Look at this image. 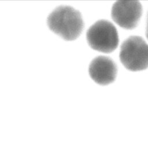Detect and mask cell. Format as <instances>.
<instances>
[{
  "label": "cell",
  "mask_w": 148,
  "mask_h": 142,
  "mask_svg": "<svg viewBox=\"0 0 148 142\" xmlns=\"http://www.w3.org/2000/svg\"><path fill=\"white\" fill-rule=\"evenodd\" d=\"M47 24L51 31L66 41L76 39L84 26L80 13L67 5L56 8L47 16Z\"/></svg>",
  "instance_id": "obj_1"
},
{
  "label": "cell",
  "mask_w": 148,
  "mask_h": 142,
  "mask_svg": "<svg viewBox=\"0 0 148 142\" xmlns=\"http://www.w3.org/2000/svg\"><path fill=\"white\" fill-rule=\"evenodd\" d=\"M119 58L130 71L145 70L148 68V44L140 37L131 36L121 44Z\"/></svg>",
  "instance_id": "obj_2"
},
{
  "label": "cell",
  "mask_w": 148,
  "mask_h": 142,
  "mask_svg": "<svg viewBox=\"0 0 148 142\" xmlns=\"http://www.w3.org/2000/svg\"><path fill=\"white\" fill-rule=\"evenodd\" d=\"M86 39L91 48L105 53L113 52L119 44L116 28L106 20H99L94 23L87 31Z\"/></svg>",
  "instance_id": "obj_3"
},
{
  "label": "cell",
  "mask_w": 148,
  "mask_h": 142,
  "mask_svg": "<svg viewBox=\"0 0 148 142\" xmlns=\"http://www.w3.org/2000/svg\"><path fill=\"white\" fill-rule=\"evenodd\" d=\"M142 14V6L137 1H118L112 8L113 21L125 29H132L138 24Z\"/></svg>",
  "instance_id": "obj_4"
},
{
  "label": "cell",
  "mask_w": 148,
  "mask_h": 142,
  "mask_svg": "<svg viewBox=\"0 0 148 142\" xmlns=\"http://www.w3.org/2000/svg\"><path fill=\"white\" fill-rule=\"evenodd\" d=\"M88 72L95 82L101 85H107L114 81L117 74V66L112 59L99 56L91 61Z\"/></svg>",
  "instance_id": "obj_5"
},
{
  "label": "cell",
  "mask_w": 148,
  "mask_h": 142,
  "mask_svg": "<svg viewBox=\"0 0 148 142\" xmlns=\"http://www.w3.org/2000/svg\"><path fill=\"white\" fill-rule=\"evenodd\" d=\"M146 35L147 38L148 39V12L147 16V21H146Z\"/></svg>",
  "instance_id": "obj_6"
}]
</instances>
